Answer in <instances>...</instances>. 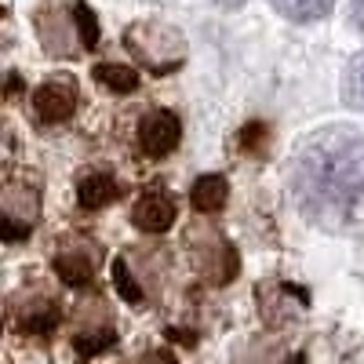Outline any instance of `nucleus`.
<instances>
[{
  "label": "nucleus",
  "mask_w": 364,
  "mask_h": 364,
  "mask_svg": "<svg viewBox=\"0 0 364 364\" xmlns=\"http://www.w3.org/2000/svg\"><path fill=\"white\" fill-rule=\"evenodd\" d=\"M295 190L310 215L353 223L364 215V135L324 132L299 154Z\"/></svg>",
  "instance_id": "1"
},
{
  "label": "nucleus",
  "mask_w": 364,
  "mask_h": 364,
  "mask_svg": "<svg viewBox=\"0 0 364 364\" xmlns=\"http://www.w3.org/2000/svg\"><path fill=\"white\" fill-rule=\"evenodd\" d=\"M37 33L44 41V51L77 55V51H91L99 44V22L84 0H70V4L51 0V4L37 11Z\"/></svg>",
  "instance_id": "2"
},
{
  "label": "nucleus",
  "mask_w": 364,
  "mask_h": 364,
  "mask_svg": "<svg viewBox=\"0 0 364 364\" xmlns=\"http://www.w3.org/2000/svg\"><path fill=\"white\" fill-rule=\"evenodd\" d=\"M124 44L135 55V63L149 73H175L182 63H186V44H182V33L164 22H135L124 29Z\"/></svg>",
  "instance_id": "3"
},
{
  "label": "nucleus",
  "mask_w": 364,
  "mask_h": 364,
  "mask_svg": "<svg viewBox=\"0 0 364 364\" xmlns=\"http://www.w3.org/2000/svg\"><path fill=\"white\" fill-rule=\"evenodd\" d=\"M186 245H190V259H193V269L208 284H230L237 273H240V255L230 240L211 230V226H200V230H190L186 233Z\"/></svg>",
  "instance_id": "4"
},
{
  "label": "nucleus",
  "mask_w": 364,
  "mask_h": 364,
  "mask_svg": "<svg viewBox=\"0 0 364 364\" xmlns=\"http://www.w3.org/2000/svg\"><path fill=\"white\" fill-rule=\"evenodd\" d=\"M41 219V190L33 186H4L0 190V240H26Z\"/></svg>",
  "instance_id": "5"
},
{
  "label": "nucleus",
  "mask_w": 364,
  "mask_h": 364,
  "mask_svg": "<svg viewBox=\"0 0 364 364\" xmlns=\"http://www.w3.org/2000/svg\"><path fill=\"white\" fill-rule=\"evenodd\" d=\"M99 269V245L87 237H73V240H63L55 252V273L63 277L66 284H91V277H95Z\"/></svg>",
  "instance_id": "6"
},
{
  "label": "nucleus",
  "mask_w": 364,
  "mask_h": 364,
  "mask_svg": "<svg viewBox=\"0 0 364 364\" xmlns=\"http://www.w3.org/2000/svg\"><path fill=\"white\" fill-rule=\"evenodd\" d=\"M182 139V124L171 109H149L139 124V149L149 161H164L175 154V146Z\"/></svg>",
  "instance_id": "7"
},
{
  "label": "nucleus",
  "mask_w": 364,
  "mask_h": 364,
  "mask_svg": "<svg viewBox=\"0 0 364 364\" xmlns=\"http://www.w3.org/2000/svg\"><path fill=\"white\" fill-rule=\"evenodd\" d=\"M77 102H80V91L73 80H48L33 91V117L41 124H66V120L77 113Z\"/></svg>",
  "instance_id": "8"
},
{
  "label": "nucleus",
  "mask_w": 364,
  "mask_h": 364,
  "mask_svg": "<svg viewBox=\"0 0 364 364\" xmlns=\"http://www.w3.org/2000/svg\"><path fill=\"white\" fill-rule=\"evenodd\" d=\"M175 197L164 190V186H149V190H142L139 197H135V204H132V223L142 230V233H164V230H171V223H175Z\"/></svg>",
  "instance_id": "9"
},
{
  "label": "nucleus",
  "mask_w": 364,
  "mask_h": 364,
  "mask_svg": "<svg viewBox=\"0 0 364 364\" xmlns=\"http://www.w3.org/2000/svg\"><path fill=\"white\" fill-rule=\"evenodd\" d=\"M273 284V291H277V299H269V291H262L259 288V306H262V317H266V324H288L291 317H299V310L310 302V295L302 291V288H295V284H288V281H269Z\"/></svg>",
  "instance_id": "10"
},
{
  "label": "nucleus",
  "mask_w": 364,
  "mask_h": 364,
  "mask_svg": "<svg viewBox=\"0 0 364 364\" xmlns=\"http://www.w3.org/2000/svg\"><path fill=\"white\" fill-rule=\"evenodd\" d=\"M63 321V310H58V302L51 295H37L15 306V328L26 331V336H51Z\"/></svg>",
  "instance_id": "11"
},
{
  "label": "nucleus",
  "mask_w": 364,
  "mask_h": 364,
  "mask_svg": "<svg viewBox=\"0 0 364 364\" xmlns=\"http://www.w3.org/2000/svg\"><path fill=\"white\" fill-rule=\"evenodd\" d=\"M117 197H120V186H117V178L106 175V171H87L77 182V204L84 211H99V208L113 204Z\"/></svg>",
  "instance_id": "12"
},
{
  "label": "nucleus",
  "mask_w": 364,
  "mask_h": 364,
  "mask_svg": "<svg viewBox=\"0 0 364 364\" xmlns=\"http://www.w3.org/2000/svg\"><path fill=\"white\" fill-rule=\"evenodd\" d=\"M226 200H230V182L223 175H200L190 190V204L200 215H215L226 208Z\"/></svg>",
  "instance_id": "13"
},
{
  "label": "nucleus",
  "mask_w": 364,
  "mask_h": 364,
  "mask_svg": "<svg viewBox=\"0 0 364 364\" xmlns=\"http://www.w3.org/2000/svg\"><path fill=\"white\" fill-rule=\"evenodd\" d=\"M288 22H321L331 15L336 0H269Z\"/></svg>",
  "instance_id": "14"
},
{
  "label": "nucleus",
  "mask_w": 364,
  "mask_h": 364,
  "mask_svg": "<svg viewBox=\"0 0 364 364\" xmlns=\"http://www.w3.org/2000/svg\"><path fill=\"white\" fill-rule=\"evenodd\" d=\"M95 80H99V87L113 91V95H132V91L139 87V73L128 70V66H117V63L95 66Z\"/></svg>",
  "instance_id": "15"
},
{
  "label": "nucleus",
  "mask_w": 364,
  "mask_h": 364,
  "mask_svg": "<svg viewBox=\"0 0 364 364\" xmlns=\"http://www.w3.org/2000/svg\"><path fill=\"white\" fill-rule=\"evenodd\" d=\"M113 288H117V295L124 302H132V306H142L146 302V291H142L139 277L132 273L128 259H113Z\"/></svg>",
  "instance_id": "16"
},
{
  "label": "nucleus",
  "mask_w": 364,
  "mask_h": 364,
  "mask_svg": "<svg viewBox=\"0 0 364 364\" xmlns=\"http://www.w3.org/2000/svg\"><path fill=\"white\" fill-rule=\"evenodd\" d=\"M73 346H77V353H80V357H95V353H102V350H109V346H113V328L80 331V336L73 339Z\"/></svg>",
  "instance_id": "17"
},
{
  "label": "nucleus",
  "mask_w": 364,
  "mask_h": 364,
  "mask_svg": "<svg viewBox=\"0 0 364 364\" xmlns=\"http://www.w3.org/2000/svg\"><path fill=\"white\" fill-rule=\"evenodd\" d=\"M346 102L353 106V109H364V55H357L353 63H350V70H346Z\"/></svg>",
  "instance_id": "18"
},
{
  "label": "nucleus",
  "mask_w": 364,
  "mask_h": 364,
  "mask_svg": "<svg viewBox=\"0 0 364 364\" xmlns=\"http://www.w3.org/2000/svg\"><path fill=\"white\" fill-rule=\"evenodd\" d=\"M353 22H357V29H364V0L353 4Z\"/></svg>",
  "instance_id": "19"
},
{
  "label": "nucleus",
  "mask_w": 364,
  "mask_h": 364,
  "mask_svg": "<svg viewBox=\"0 0 364 364\" xmlns=\"http://www.w3.org/2000/svg\"><path fill=\"white\" fill-rule=\"evenodd\" d=\"M0 15H4V8H0Z\"/></svg>",
  "instance_id": "20"
}]
</instances>
